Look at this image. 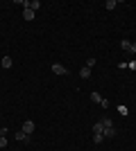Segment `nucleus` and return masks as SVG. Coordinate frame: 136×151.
<instances>
[{
    "label": "nucleus",
    "mask_w": 136,
    "mask_h": 151,
    "mask_svg": "<svg viewBox=\"0 0 136 151\" xmlns=\"http://www.w3.org/2000/svg\"><path fill=\"white\" fill-rule=\"evenodd\" d=\"M34 16H36V12H32L30 7H27L25 12H23V18H25V20H34Z\"/></svg>",
    "instance_id": "39448f33"
},
{
    "label": "nucleus",
    "mask_w": 136,
    "mask_h": 151,
    "mask_svg": "<svg viewBox=\"0 0 136 151\" xmlns=\"http://www.w3.org/2000/svg\"><path fill=\"white\" fill-rule=\"evenodd\" d=\"M129 54H136V41H132V52Z\"/></svg>",
    "instance_id": "f3484780"
},
{
    "label": "nucleus",
    "mask_w": 136,
    "mask_h": 151,
    "mask_svg": "<svg viewBox=\"0 0 136 151\" xmlns=\"http://www.w3.org/2000/svg\"><path fill=\"white\" fill-rule=\"evenodd\" d=\"M2 68H12V57H2Z\"/></svg>",
    "instance_id": "1a4fd4ad"
},
{
    "label": "nucleus",
    "mask_w": 136,
    "mask_h": 151,
    "mask_svg": "<svg viewBox=\"0 0 136 151\" xmlns=\"http://www.w3.org/2000/svg\"><path fill=\"white\" fill-rule=\"evenodd\" d=\"M91 99L95 101V104H100V101H102L104 97H102V95H100V93H91Z\"/></svg>",
    "instance_id": "9d476101"
},
{
    "label": "nucleus",
    "mask_w": 136,
    "mask_h": 151,
    "mask_svg": "<svg viewBox=\"0 0 136 151\" xmlns=\"http://www.w3.org/2000/svg\"><path fill=\"white\" fill-rule=\"evenodd\" d=\"M79 77H82V79H89V77H91V68H86V65H84V68L79 70Z\"/></svg>",
    "instance_id": "6e6552de"
},
{
    "label": "nucleus",
    "mask_w": 136,
    "mask_h": 151,
    "mask_svg": "<svg viewBox=\"0 0 136 151\" xmlns=\"http://www.w3.org/2000/svg\"><path fill=\"white\" fill-rule=\"evenodd\" d=\"M116 129H113V126H109V129H104V131H102V135H104V138H116Z\"/></svg>",
    "instance_id": "20e7f679"
},
{
    "label": "nucleus",
    "mask_w": 136,
    "mask_h": 151,
    "mask_svg": "<svg viewBox=\"0 0 136 151\" xmlns=\"http://www.w3.org/2000/svg\"><path fill=\"white\" fill-rule=\"evenodd\" d=\"M116 7H118V0H107V2H104V9H109V12L116 9Z\"/></svg>",
    "instance_id": "0eeeda50"
},
{
    "label": "nucleus",
    "mask_w": 136,
    "mask_h": 151,
    "mask_svg": "<svg viewBox=\"0 0 136 151\" xmlns=\"http://www.w3.org/2000/svg\"><path fill=\"white\" fill-rule=\"evenodd\" d=\"M102 140H104V135H102V133H93V142H95V145H100Z\"/></svg>",
    "instance_id": "f8f14e48"
},
{
    "label": "nucleus",
    "mask_w": 136,
    "mask_h": 151,
    "mask_svg": "<svg viewBox=\"0 0 136 151\" xmlns=\"http://www.w3.org/2000/svg\"><path fill=\"white\" fill-rule=\"evenodd\" d=\"M127 68H129V70H136V61H132V63H127Z\"/></svg>",
    "instance_id": "a211bd4d"
},
{
    "label": "nucleus",
    "mask_w": 136,
    "mask_h": 151,
    "mask_svg": "<svg viewBox=\"0 0 136 151\" xmlns=\"http://www.w3.org/2000/svg\"><path fill=\"white\" fill-rule=\"evenodd\" d=\"M14 140H18V142H30V135L23 133V131H18V133H14Z\"/></svg>",
    "instance_id": "7ed1b4c3"
},
{
    "label": "nucleus",
    "mask_w": 136,
    "mask_h": 151,
    "mask_svg": "<svg viewBox=\"0 0 136 151\" xmlns=\"http://www.w3.org/2000/svg\"><path fill=\"white\" fill-rule=\"evenodd\" d=\"M100 122H102V126H104V129H109V126H113V122H111L109 117H102Z\"/></svg>",
    "instance_id": "ddd939ff"
},
{
    "label": "nucleus",
    "mask_w": 136,
    "mask_h": 151,
    "mask_svg": "<svg viewBox=\"0 0 136 151\" xmlns=\"http://www.w3.org/2000/svg\"><path fill=\"white\" fill-rule=\"evenodd\" d=\"M7 147V135H0V149H5Z\"/></svg>",
    "instance_id": "2eb2a0df"
},
{
    "label": "nucleus",
    "mask_w": 136,
    "mask_h": 151,
    "mask_svg": "<svg viewBox=\"0 0 136 151\" xmlns=\"http://www.w3.org/2000/svg\"><path fill=\"white\" fill-rule=\"evenodd\" d=\"M52 72H55V75H66V72H68V70H66V65H61V63H52Z\"/></svg>",
    "instance_id": "f03ea898"
},
{
    "label": "nucleus",
    "mask_w": 136,
    "mask_h": 151,
    "mask_svg": "<svg viewBox=\"0 0 136 151\" xmlns=\"http://www.w3.org/2000/svg\"><path fill=\"white\" fill-rule=\"evenodd\" d=\"M95 63H97L95 59H89V61H86V68H93V65H95Z\"/></svg>",
    "instance_id": "dca6fc26"
},
{
    "label": "nucleus",
    "mask_w": 136,
    "mask_h": 151,
    "mask_svg": "<svg viewBox=\"0 0 136 151\" xmlns=\"http://www.w3.org/2000/svg\"><path fill=\"white\" fill-rule=\"evenodd\" d=\"M34 129H36V126H34V122H32V120H27V122H23V129H20V131L27 133V135H32Z\"/></svg>",
    "instance_id": "f257e3e1"
},
{
    "label": "nucleus",
    "mask_w": 136,
    "mask_h": 151,
    "mask_svg": "<svg viewBox=\"0 0 136 151\" xmlns=\"http://www.w3.org/2000/svg\"><path fill=\"white\" fill-rule=\"evenodd\" d=\"M102 131H104L102 122H95V124H93V133H102Z\"/></svg>",
    "instance_id": "9b49d317"
},
{
    "label": "nucleus",
    "mask_w": 136,
    "mask_h": 151,
    "mask_svg": "<svg viewBox=\"0 0 136 151\" xmlns=\"http://www.w3.org/2000/svg\"><path fill=\"white\" fill-rule=\"evenodd\" d=\"M120 47H123L125 52H132V41H127V38H123V41H120Z\"/></svg>",
    "instance_id": "423d86ee"
},
{
    "label": "nucleus",
    "mask_w": 136,
    "mask_h": 151,
    "mask_svg": "<svg viewBox=\"0 0 136 151\" xmlns=\"http://www.w3.org/2000/svg\"><path fill=\"white\" fill-rule=\"evenodd\" d=\"M39 7H41V2H39V0H32V2H30V9H32V12H36Z\"/></svg>",
    "instance_id": "4468645a"
}]
</instances>
